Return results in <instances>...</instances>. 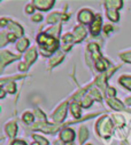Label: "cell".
<instances>
[{"mask_svg": "<svg viewBox=\"0 0 131 145\" xmlns=\"http://www.w3.org/2000/svg\"><path fill=\"white\" fill-rule=\"evenodd\" d=\"M62 58H63V55H62V54H59L56 57L52 58V61H51V65H56L58 63H60V62L62 61Z\"/></svg>", "mask_w": 131, "mask_h": 145, "instance_id": "cell-24", "label": "cell"}, {"mask_svg": "<svg viewBox=\"0 0 131 145\" xmlns=\"http://www.w3.org/2000/svg\"><path fill=\"white\" fill-rule=\"evenodd\" d=\"M101 23H103V20L100 17V15H98L95 17V20L93 21L92 25H91V33L93 35H97L98 33L100 32V30H101Z\"/></svg>", "mask_w": 131, "mask_h": 145, "instance_id": "cell-7", "label": "cell"}, {"mask_svg": "<svg viewBox=\"0 0 131 145\" xmlns=\"http://www.w3.org/2000/svg\"><path fill=\"white\" fill-rule=\"evenodd\" d=\"M63 41L64 42H71V41H74V37L71 34H66L63 37Z\"/></svg>", "mask_w": 131, "mask_h": 145, "instance_id": "cell-28", "label": "cell"}, {"mask_svg": "<svg viewBox=\"0 0 131 145\" xmlns=\"http://www.w3.org/2000/svg\"><path fill=\"white\" fill-rule=\"evenodd\" d=\"M106 7L107 9H117L122 7V1L120 0H116V1H106Z\"/></svg>", "mask_w": 131, "mask_h": 145, "instance_id": "cell-13", "label": "cell"}, {"mask_svg": "<svg viewBox=\"0 0 131 145\" xmlns=\"http://www.w3.org/2000/svg\"><path fill=\"white\" fill-rule=\"evenodd\" d=\"M25 12H26L28 14H32V12H34V7H32L31 5H28L26 8H25Z\"/></svg>", "mask_w": 131, "mask_h": 145, "instance_id": "cell-30", "label": "cell"}, {"mask_svg": "<svg viewBox=\"0 0 131 145\" xmlns=\"http://www.w3.org/2000/svg\"><path fill=\"white\" fill-rule=\"evenodd\" d=\"M28 46H29V40L25 39V38H23V39L19 40V42H17V45H16V48H17L19 52H24Z\"/></svg>", "mask_w": 131, "mask_h": 145, "instance_id": "cell-14", "label": "cell"}, {"mask_svg": "<svg viewBox=\"0 0 131 145\" xmlns=\"http://www.w3.org/2000/svg\"><path fill=\"white\" fill-rule=\"evenodd\" d=\"M17 58H19V56H15V55L6 52V50H3L1 52V69H4L7 63H9L14 59H17Z\"/></svg>", "mask_w": 131, "mask_h": 145, "instance_id": "cell-5", "label": "cell"}, {"mask_svg": "<svg viewBox=\"0 0 131 145\" xmlns=\"http://www.w3.org/2000/svg\"><path fill=\"white\" fill-rule=\"evenodd\" d=\"M23 121L26 122V123H31L32 121H34V116H32L30 112H25L23 114Z\"/></svg>", "mask_w": 131, "mask_h": 145, "instance_id": "cell-20", "label": "cell"}, {"mask_svg": "<svg viewBox=\"0 0 131 145\" xmlns=\"http://www.w3.org/2000/svg\"><path fill=\"white\" fill-rule=\"evenodd\" d=\"M109 30L112 31V26H110V25H107V26H105V31H106V32H108Z\"/></svg>", "mask_w": 131, "mask_h": 145, "instance_id": "cell-34", "label": "cell"}, {"mask_svg": "<svg viewBox=\"0 0 131 145\" xmlns=\"http://www.w3.org/2000/svg\"><path fill=\"white\" fill-rule=\"evenodd\" d=\"M91 104H92V98H91L90 96L83 97V99H82V105H83L84 107H89Z\"/></svg>", "mask_w": 131, "mask_h": 145, "instance_id": "cell-22", "label": "cell"}, {"mask_svg": "<svg viewBox=\"0 0 131 145\" xmlns=\"http://www.w3.org/2000/svg\"><path fill=\"white\" fill-rule=\"evenodd\" d=\"M120 56H121V58H123L125 62H129V63H131V52H128V53L121 54Z\"/></svg>", "mask_w": 131, "mask_h": 145, "instance_id": "cell-25", "label": "cell"}, {"mask_svg": "<svg viewBox=\"0 0 131 145\" xmlns=\"http://www.w3.org/2000/svg\"><path fill=\"white\" fill-rule=\"evenodd\" d=\"M1 25H3V26H5V25H6V20H5V18H3V20H1Z\"/></svg>", "mask_w": 131, "mask_h": 145, "instance_id": "cell-36", "label": "cell"}, {"mask_svg": "<svg viewBox=\"0 0 131 145\" xmlns=\"http://www.w3.org/2000/svg\"><path fill=\"white\" fill-rule=\"evenodd\" d=\"M108 95L109 96H114L115 95V89L114 88H109L108 89Z\"/></svg>", "mask_w": 131, "mask_h": 145, "instance_id": "cell-32", "label": "cell"}, {"mask_svg": "<svg viewBox=\"0 0 131 145\" xmlns=\"http://www.w3.org/2000/svg\"><path fill=\"white\" fill-rule=\"evenodd\" d=\"M32 145H39L38 143H34V144H32Z\"/></svg>", "mask_w": 131, "mask_h": 145, "instance_id": "cell-37", "label": "cell"}, {"mask_svg": "<svg viewBox=\"0 0 131 145\" xmlns=\"http://www.w3.org/2000/svg\"><path fill=\"white\" fill-rule=\"evenodd\" d=\"M5 130H6V133H7V135L9 137H14L16 135V131H17V125L14 121L8 122L6 125V127H5Z\"/></svg>", "mask_w": 131, "mask_h": 145, "instance_id": "cell-10", "label": "cell"}, {"mask_svg": "<svg viewBox=\"0 0 131 145\" xmlns=\"http://www.w3.org/2000/svg\"><path fill=\"white\" fill-rule=\"evenodd\" d=\"M90 94H91V98H94V99H97V101H101V96H100V94L98 93L95 89H92V90L90 91Z\"/></svg>", "mask_w": 131, "mask_h": 145, "instance_id": "cell-23", "label": "cell"}, {"mask_svg": "<svg viewBox=\"0 0 131 145\" xmlns=\"http://www.w3.org/2000/svg\"><path fill=\"white\" fill-rule=\"evenodd\" d=\"M107 16L113 22H117L118 21V13H117L116 9H107Z\"/></svg>", "mask_w": 131, "mask_h": 145, "instance_id": "cell-16", "label": "cell"}, {"mask_svg": "<svg viewBox=\"0 0 131 145\" xmlns=\"http://www.w3.org/2000/svg\"><path fill=\"white\" fill-rule=\"evenodd\" d=\"M92 20H93V14H92L91 10H89V9H83V10L79 12V14H78V21H79V22L87 24V23H90Z\"/></svg>", "mask_w": 131, "mask_h": 145, "instance_id": "cell-3", "label": "cell"}, {"mask_svg": "<svg viewBox=\"0 0 131 145\" xmlns=\"http://www.w3.org/2000/svg\"><path fill=\"white\" fill-rule=\"evenodd\" d=\"M87 145H92V144H87Z\"/></svg>", "mask_w": 131, "mask_h": 145, "instance_id": "cell-38", "label": "cell"}, {"mask_svg": "<svg viewBox=\"0 0 131 145\" xmlns=\"http://www.w3.org/2000/svg\"><path fill=\"white\" fill-rule=\"evenodd\" d=\"M6 89H7V91H8V93H11V94L15 93V90H16L15 85H14L13 82H8V84H7V86H6Z\"/></svg>", "mask_w": 131, "mask_h": 145, "instance_id": "cell-26", "label": "cell"}, {"mask_svg": "<svg viewBox=\"0 0 131 145\" xmlns=\"http://www.w3.org/2000/svg\"><path fill=\"white\" fill-rule=\"evenodd\" d=\"M85 35H86V30H85L82 25H79V26L75 27V30H74V37H75L76 41L82 40V39L85 37Z\"/></svg>", "mask_w": 131, "mask_h": 145, "instance_id": "cell-9", "label": "cell"}, {"mask_svg": "<svg viewBox=\"0 0 131 145\" xmlns=\"http://www.w3.org/2000/svg\"><path fill=\"white\" fill-rule=\"evenodd\" d=\"M97 129L99 131V134L104 137H107L110 134V129H112V122L109 120L108 117H104L101 118L97 123Z\"/></svg>", "mask_w": 131, "mask_h": 145, "instance_id": "cell-1", "label": "cell"}, {"mask_svg": "<svg viewBox=\"0 0 131 145\" xmlns=\"http://www.w3.org/2000/svg\"><path fill=\"white\" fill-rule=\"evenodd\" d=\"M12 145H26V144H25V142H23V140H14V142L12 143Z\"/></svg>", "mask_w": 131, "mask_h": 145, "instance_id": "cell-31", "label": "cell"}, {"mask_svg": "<svg viewBox=\"0 0 131 145\" xmlns=\"http://www.w3.org/2000/svg\"><path fill=\"white\" fill-rule=\"evenodd\" d=\"M87 136H89V133H87V128L86 127H81V129H79V142L81 143H84L85 140H86V138H87Z\"/></svg>", "mask_w": 131, "mask_h": 145, "instance_id": "cell-18", "label": "cell"}, {"mask_svg": "<svg viewBox=\"0 0 131 145\" xmlns=\"http://www.w3.org/2000/svg\"><path fill=\"white\" fill-rule=\"evenodd\" d=\"M66 113H67V103L64 102L56 108V111L53 113V120L55 122H61L66 118Z\"/></svg>", "mask_w": 131, "mask_h": 145, "instance_id": "cell-2", "label": "cell"}, {"mask_svg": "<svg viewBox=\"0 0 131 145\" xmlns=\"http://www.w3.org/2000/svg\"><path fill=\"white\" fill-rule=\"evenodd\" d=\"M34 138L37 140V143H38L39 145H48V140H47V139H45V138H44V137H42V136L34 135Z\"/></svg>", "mask_w": 131, "mask_h": 145, "instance_id": "cell-21", "label": "cell"}, {"mask_svg": "<svg viewBox=\"0 0 131 145\" xmlns=\"http://www.w3.org/2000/svg\"><path fill=\"white\" fill-rule=\"evenodd\" d=\"M118 82L122 86H124L125 88H128L129 90H131V77H122L118 80Z\"/></svg>", "mask_w": 131, "mask_h": 145, "instance_id": "cell-17", "label": "cell"}, {"mask_svg": "<svg viewBox=\"0 0 131 145\" xmlns=\"http://www.w3.org/2000/svg\"><path fill=\"white\" fill-rule=\"evenodd\" d=\"M42 20H43V16L39 15V14L38 15H35L34 17H32V21H34V22H40Z\"/></svg>", "mask_w": 131, "mask_h": 145, "instance_id": "cell-29", "label": "cell"}, {"mask_svg": "<svg viewBox=\"0 0 131 145\" xmlns=\"http://www.w3.org/2000/svg\"><path fill=\"white\" fill-rule=\"evenodd\" d=\"M8 29H9V31H11L13 34L16 35V37H21V35L23 34L22 27H21L19 24H16V23H9V24H8Z\"/></svg>", "mask_w": 131, "mask_h": 145, "instance_id": "cell-11", "label": "cell"}, {"mask_svg": "<svg viewBox=\"0 0 131 145\" xmlns=\"http://www.w3.org/2000/svg\"><path fill=\"white\" fill-rule=\"evenodd\" d=\"M36 58H37L36 49H35V48H31V49L25 54V62H24L25 66H26V67H29V65L34 63Z\"/></svg>", "mask_w": 131, "mask_h": 145, "instance_id": "cell-8", "label": "cell"}, {"mask_svg": "<svg viewBox=\"0 0 131 145\" xmlns=\"http://www.w3.org/2000/svg\"><path fill=\"white\" fill-rule=\"evenodd\" d=\"M34 4H35V7H37L38 9L47 10L53 6L54 1L53 0H37V1H34Z\"/></svg>", "mask_w": 131, "mask_h": 145, "instance_id": "cell-6", "label": "cell"}, {"mask_svg": "<svg viewBox=\"0 0 131 145\" xmlns=\"http://www.w3.org/2000/svg\"><path fill=\"white\" fill-rule=\"evenodd\" d=\"M125 103H126L128 105H131V97H129V98H126V99H125Z\"/></svg>", "mask_w": 131, "mask_h": 145, "instance_id": "cell-35", "label": "cell"}, {"mask_svg": "<svg viewBox=\"0 0 131 145\" xmlns=\"http://www.w3.org/2000/svg\"><path fill=\"white\" fill-rule=\"evenodd\" d=\"M60 20V14L59 13H52L50 16H48V18H47V22L48 23H55V22H58Z\"/></svg>", "mask_w": 131, "mask_h": 145, "instance_id": "cell-19", "label": "cell"}, {"mask_svg": "<svg viewBox=\"0 0 131 145\" xmlns=\"http://www.w3.org/2000/svg\"><path fill=\"white\" fill-rule=\"evenodd\" d=\"M108 104H109L113 108H115V110H124V106H123L122 103H121L120 101H117V99L109 98V99H108Z\"/></svg>", "mask_w": 131, "mask_h": 145, "instance_id": "cell-12", "label": "cell"}, {"mask_svg": "<svg viewBox=\"0 0 131 145\" xmlns=\"http://www.w3.org/2000/svg\"><path fill=\"white\" fill-rule=\"evenodd\" d=\"M70 110H71L73 116H74L75 118H79V117H81V107H79V105H78L77 103H71Z\"/></svg>", "mask_w": 131, "mask_h": 145, "instance_id": "cell-15", "label": "cell"}, {"mask_svg": "<svg viewBox=\"0 0 131 145\" xmlns=\"http://www.w3.org/2000/svg\"><path fill=\"white\" fill-rule=\"evenodd\" d=\"M95 67L99 70V71H104V70H105V65H104V63H103L101 59H99V61L95 62Z\"/></svg>", "mask_w": 131, "mask_h": 145, "instance_id": "cell-27", "label": "cell"}, {"mask_svg": "<svg viewBox=\"0 0 131 145\" xmlns=\"http://www.w3.org/2000/svg\"><path fill=\"white\" fill-rule=\"evenodd\" d=\"M60 137H61V139H62L63 142L70 143V142H73L74 138H75V133H74V130H71V129H69V128H66V129H63V130L61 131Z\"/></svg>", "mask_w": 131, "mask_h": 145, "instance_id": "cell-4", "label": "cell"}, {"mask_svg": "<svg viewBox=\"0 0 131 145\" xmlns=\"http://www.w3.org/2000/svg\"><path fill=\"white\" fill-rule=\"evenodd\" d=\"M5 44H6V40H5V34H4V33H1V46H5Z\"/></svg>", "mask_w": 131, "mask_h": 145, "instance_id": "cell-33", "label": "cell"}]
</instances>
